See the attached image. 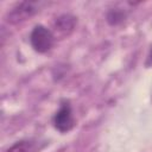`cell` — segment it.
Returning a JSON list of instances; mask_svg holds the SVG:
<instances>
[{"mask_svg":"<svg viewBox=\"0 0 152 152\" xmlns=\"http://www.w3.org/2000/svg\"><path fill=\"white\" fill-rule=\"evenodd\" d=\"M30 40H31L32 48L37 52L45 53L52 48V45L55 43V36L45 26L37 25L30 36Z\"/></svg>","mask_w":152,"mask_h":152,"instance_id":"obj_1","label":"cell"},{"mask_svg":"<svg viewBox=\"0 0 152 152\" xmlns=\"http://www.w3.org/2000/svg\"><path fill=\"white\" fill-rule=\"evenodd\" d=\"M53 125L59 132H69L74 127V118L71 107L68 102H63L58 112L53 116Z\"/></svg>","mask_w":152,"mask_h":152,"instance_id":"obj_2","label":"cell"},{"mask_svg":"<svg viewBox=\"0 0 152 152\" xmlns=\"http://www.w3.org/2000/svg\"><path fill=\"white\" fill-rule=\"evenodd\" d=\"M34 12H37V7L33 2H21L11 11L8 14V20L11 23H18L25 20L27 17H31Z\"/></svg>","mask_w":152,"mask_h":152,"instance_id":"obj_3","label":"cell"},{"mask_svg":"<svg viewBox=\"0 0 152 152\" xmlns=\"http://www.w3.org/2000/svg\"><path fill=\"white\" fill-rule=\"evenodd\" d=\"M75 18L69 15V14H64V15H61L56 23H55V27L59 31V32H64V33H68L70 31H72L74 26H75Z\"/></svg>","mask_w":152,"mask_h":152,"instance_id":"obj_4","label":"cell"},{"mask_svg":"<svg viewBox=\"0 0 152 152\" xmlns=\"http://www.w3.org/2000/svg\"><path fill=\"white\" fill-rule=\"evenodd\" d=\"M7 152H34V150L30 142L20 141V142L14 144L12 147H10Z\"/></svg>","mask_w":152,"mask_h":152,"instance_id":"obj_5","label":"cell"},{"mask_svg":"<svg viewBox=\"0 0 152 152\" xmlns=\"http://www.w3.org/2000/svg\"><path fill=\"white\" fill-rule=\"evenodd\" d=\"M122 19H124V13L120 12V11H118V10H112V11H109V13H108V15H107V20H108L112 25H115V24L122 21Z\"/></svg>","mask_w":152,"mask_h":152,"instance_id":"obj_6","label":"cell"},{"mask_svg":"<svg viewBox=\"0 0 152 152\" xmlns=\"http://www.w3.org/2000/svg\"><path fill=\"white\" fill-rule=\"evenodd\" d=\"M145 65H146L147 68L152 66V45H151V48H150V52H148V55H147V58H146Z\"/></svg>","mask_w":152,"mask_h":152,"instance_id":"obj_7","label":"cell"}]
</instances>
